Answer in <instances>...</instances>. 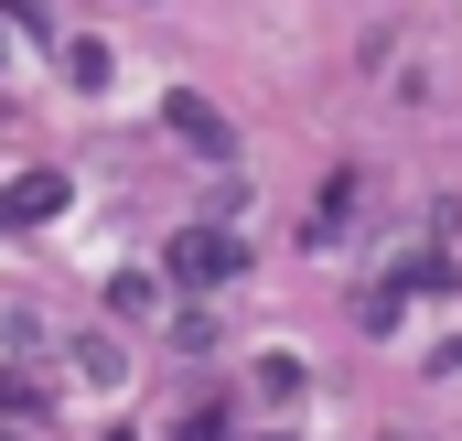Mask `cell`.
<instances>
[{"mask_svg": "<svg viewBox=\"0 0 462 441\" xmlns=\"http://www.w3.org/2000/svg\"><path fill=\"white\" fill-rule=\"evenodd\" d=\"M226 237H172V269H183V280H226Z\"/></svg>", "mask_w": 462, "mask_h": 441, "instance_id": "obj_1", "label": "cell"}]
</instances>
